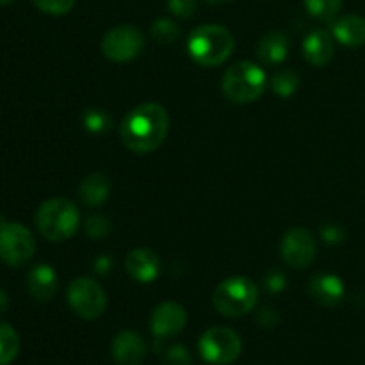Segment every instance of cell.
<instances>
[{
  "label": "cell",
  "mask_w": 365,
  "mask_h": 365,
  "mask_svg": "<svg viewBox=\"0 0 365 365\" xmlns=\"http://www.w3.org/2000/svg\"><path fill=\"white\" fill-rule=\"evenodd\" d=\"M200 355L205 362L216 365L232 364L241 355L242 342L234 330L227 327L209 328L200 337L198 342Z\"/></svg>",
  "instance_id": "cell-7"
},
{
  "label": "cell",
  "mask_w": 365,
  "mask_h": 365,
  "mask_svg": "<svg viewBox=\"0 0 365 365\" xmlns=\"http://www.w3.org/2000/svg\"><path fill=\"white\" fill-rule=\"evenodd\" d=\"M32 2L39 11L53 14V16H63V14L70 13L75 6V0H32Z\"/></svg>",
  "instance_id": "cell-25"
},
{
  "label": "cell",
  "mask_w": 365,
  "mask_h": 365,
  "mask_svg": "<svg viewBox=\"0 0 365 365\" xmlns=\"http://www.w3.org/2000/svg\"><path fill=\"white\" fill-rule=\"evenodd\" d=\"M125 269L135 282L150 284V282H153L159 277L160 260L152 250L135 248L125 259Z\"/></svg>",
  "instance_id": "cell-12"
},
{
  "label": "cell",
  "mask_w": 365,
  "mask_h": 365,
  "mask_svg": "<svg viewBox=\"0 0 365 365\" xmlns=\"http://www.w3.org/2000/svg\"><path fill=\"white\" fill-rule=\"evenodd\" d=\"M86 232H88L89 237L93 239L106 237L110 232V225L103 216H91L86 221Z\"/></svg>",
  "instance_id": "cell-26"
},
{
  "label": "cell",
  "mask_w": 365,
  "mask_h": 365,
  "mask_svg": "<svg viewBox=\"0 0 365 365\" xmlns=\"http://www.w3.org/2000/svg\"><path fill=\"white\" fill-rule=\"evenodd\" d=\"M114 360L120 365H139L146 356V344L139 334L132 330H123L113 341Z\"/></svg>",
  "instance_id": "cell-13"
},
{
  "label": "cell",
  "mask_w": 365,
  "mask_h": 365,
  "mask_svg": "<svg viewBox=\"0 0 365 365\" xmlns=\"http://www.w3.org/2000/svg\"><path fill=\"white\" fill-rule=\"evenodd\" d=\"M78 225H81V212L77 205L66 198L46 200L36 210V227L46 241H68L78 230Z\"/></svg>",
  "instance_id": "cell-3"
},
{
  "label": "cell",
  "mask_w": 365,
  "mask_h": 365,
  "mask_svg": "<svg viewBox=\"0 0 365 365\" xmlns=\"http://www.w3.org/2000/svg\"><path fill=\"white\" fill-rule=\"evenodd\" d=\"M170 132L168 110L159 103H141L125 116L120 135L123 145L134 153H150L159 148Z\"/></svg>",
  "instance_id": "cell-1"
},
{
  "label": "cell",
  "mask_w": 365,
  "mask_h": 365,
  "mask_svg": "<svg viewBox=\"0 0 365 365\" xmlns=\"http://www.w3.org/2000/svg\"><path fill=\"white\" fill-rule=\"evenodd\" d=\"M299 86V75L294 70H280L273 75L271 78V88L278 96H291L292 93L298 89Z\"/></svg>",
  "instance_id": "cell-21"
},
{
  "label": "cell",
  "mask_w": 365,
  "mask_h": 365,
  "mask_svg": "<svg viewBox=\"0 0 365 365\" xmlns=\"http://www.w3.org/2000/svg\"><path fill=\"white\" fill-rule=\"evenodd\" d=\"M27 289L36 302H50L57 291V274L48 264L34 266L27 274Z\"/></svg>",
  "instance_id": "cell-16"
},
{
  "label": "cell",
  "mask_w": 365,
  "mask_h": 365,
  "mask_svg": "<svg viewBox=\"0 0 365 365\" xmlns=\"http://www.w3.org/2000/svg\"><path fill=\"white\" fill-rule=\"evenodd\" d=\"M282 259L292 269H305L316 259V241L307 228H292L282 239Z\"/></svg>",
  "instance_id": "cell-10"
},
{
  "label": "cell",
  "mask_w": 365,
  "mask_h": 365,
  "mask_svg": "<svg viewBox=\"0 0 365 365\" xmlns=\"http://www.w3.org/2000/svg\"><path fill=\"white\" fill-rule=\"evenodd\" d=\"M187 323V314L182 305L175 302H164L152 312L150 330L157 339L175 337L180 334Z\"/></svg>",
  "instance_id": "cell-11"
},
{
  "label": "cell",
  "mask_w": 365,
  "mask_h": 365,
  "mask_svg": "<svg viewBox=\"0 0 365 365\" xmlns=\"http://www.w3.org/2000/svg\"><path fill=\"white\" fill-rule=\"evenodd\" d=\"M82 121H84V127L88 128L89 132H95V134H103V132L109 130L110 127V118L106 110L100 109H91L82 116Z\"/></svg>",
  "instance_id": "cell-24"
},
{
  "label": "cell",
  "mask_w": 365,
  "mask_h": 365,
  "mask_svg": "<svg viewBox=\"0 0 365 365\" xmlns=\"http://www.w3.org/2000/svg\"><path fill=\"white\" fill-rule=\"evenodd\" d=\"M334 39V34L324 31V29L310 32L305 41H303V56H305V59L317 68L330 63L335 53Z\"/></svg>",
  "instance_id": "cell-15"
},
{
  "label": "cell",
  "mask_w": 365,
  "mask_h": 365,
  "mask_svg": "<svg viewBox=\"0 0 365 365\" xmlns=\"http://www.w3.org/2000/svg\"><path fill=\"white\" fill-rule=\"evenodd\" d=\"M331 34L341 45L362 46L365 45V18L356 14L342 16L334 24Z\"/></svg>",
  "instance_id": "cell-17"
},
{
  "label": "cell",
  "mask_w": 365,
  "mask_h": 365,
  "mask_svg": "<svg viewBox=\"0 0 365 365\" xmlns=\"http://www.w3.org/2000/svg\"><path fill=\"white\" fill-rule=\"evenodd\" d=\"M323 239L328 242H341L342 237H344V232L337 227V225H327L323 228Z\"/></svg>",
  "instance_id": "cell-29"
},
{
  "label": "cell",
  "mask_w": 365,
  "mask_h": 365,
  "mask_svg": "<svg viewBox=\"0 0 365 365\" xmlns=\"http://www.w3.org/2000/svg\"><path fill=\"white\" fill-rule=\"evenodd\" d=\"M305 7L317 20L330 21L341 11L342 0H305Z\"/></svg>",
  "instance_id": "cell-22"
},
{
  "label": "cell",
  "mask_w": 365,
  "mask_h": 365,
  "mask_svg": "<svg viewBox=\"0 0 365 365\" xmlns=\"http://www.w3.org/2000/svg\"><path fill=\"white\" fill-rule=\"evenodd\" d=\"M207 4H212V6H221V4H227L230 2V0H205Z\"/></svg>",
  "instance_id": "cell-32"
},
{
  "label": "cell",
  "mask_w": 365,
  "mask_h": 365,
  "mask_svg": "<svg viewBox=\"0 0 365 365\" xmlns=\"http://www.w3.org/2000/svg\"><path fill=\"white\" fill-rule=\"evenodd\" d=\"M68 305L82 319H98L107 309V296L106 291L98 282L93 278L81 277L75 278L68 285Z\"/></svg>",
  "instance_id": "cell-6"
},
{
  "label": "cell",
  "mask_w": 365,
  "mask_h": 365,
  "mask_svg": "<svg viewBox=\"0 0 365 365\" xmlns=\"http://www.w3.org/2000/svg\"><path fill=\"white\" fill-rule=\"evenodd\" d=\"M152 38L160 45H170L180 38V29L170 18H159L152 24Z\"/></svg>",
  "instance_id": "cell-23"
},
{
  "label": "cell",
  "mask_w": 365,
  "mask_h": 365,
  "mask_svg": "<svg viewBox=\"0 0 365 365\" xmlns=\"http://www.w3.org/2000/svg\"><path fill=\"white\" fill-rule=\"evenodd\" d=\"M168 7L178 18H191L196 13V0H168Z\"/></svg>",
  "instance_id": "cell-28"
},
{
  "label": "cell",
  "mask_w": 365,
  "mask_h": 365,
  "mask_svg": "<svg viewBox=\"0 0 365 365\" xmlns=\"http://www.w3.org/2000/svg\"><path fill=\"white\" fill-rule=\"evenodd\" d=\"M11 2H14V0H0V6H7Z\"/></svg>",
  "instance_id": "cell-33"
},
{
  "label": "cell",
  "mask_w": 365,
  "mask_h": 365,
  "mask_svg": "<svg viewBox=\"0 0 365 365\" xmlns=\"http://www.w3.org/2000/svg\"><path fill=\"white\" fill-rule=\"evenodd\" d=\"M110 180L103 173H91L78 185V198L86 207H98L109 198Z\"/></svg>",
  "instance_id": "cell-19"
},
{
  "label": "cell",
  "mask_w": 365,
  "mask_h": 365,
  "mask_svg": "<svg viewBox=\"0 0 365 365\" xmlns=\"http://www.w3.org/2000/svg\"><path fill=\"white\" fill-rule=\"evenodd\" d=\"M344 284L335 274H316L309 282V294L323 307H337L344 298Z\"/></svg>",
  "instance_id": "cell-14"
},
{
  "label": "cell",
  "mask_w": 365,
  "mask_h": 365,
  "mask_svg": "<svg viewBox=\"0 0 365 365\" xmlns=\"http://www.w3.org/2000/svg\"><path fill=\"white\" fill-rule=\"evenodd\" d=\"M36 241L31 230L21 223H4L0 227V260L9 267H21L31 262Z\"/></svg>",
  "instance_id": "cell-8"
},
{
  "label": "cell",
  "mask_w": 365,
  "mask_h": 365,
  "mask_svg": "<svg viewBox=\"0 0 365 365\" xmlns=\"http://www.w3.org/2000/svg\"><path fill=\"white\" fill-rule=\"evenodd\" d=\"M20 353V337L13 327L0 323V365H9Z\"/></svg>",
  "instance_id": "cell-20"
},
{
  "label": "cell",
  "mask_w": 365,
  "mask_h": 365,
  "mask_svg": "<svg viewBox=\"0 0 365 365\" xmlns=\"http://www.w3.org/2000/svg\"><path fill=\"white\" fill-rule=\"evenodd\" d=\"M7 307H9V298H7L6 292L0 291V316H2V314L6 312Z\"/></svg>",
  "instance_id": "cell-31"
},
{
  "label": "cell",
  "mask_w": 365,
  "mask_h": 365,
  "mask_svg": "<svg viewBox=\"0 0 365 365\" xmlns=\"http://www.w3.org/2000/svg\"><path fill=\"white\" fill-rule=\"evenodd\" d=\"M234 36L227 27L217 24H205L189 34L187 52L200 66H220L234 52Z\"/></svg>",
  "instance_id": "cell-2"
},
{
  "label": "cell",
  "mask_w": 365,
  "mask_h": 365,
  "mask_svg": "<svg viewBox=\"0 0 365 365\" xmlns=\"http://www.w3.org/2000/svg\"><path fill=\"white\" fill-rule=\"evenodd\" d=\"M164 362H166V365H191L192 359L191 353L184 346L175 344L168 348L166 355H164Z\"/></svg>",
  "instance_id": "cell-27"
},
{
  "label": "cell",
  "mask_w": 365,
  "mask_h": 365,
  "mask_svg": "<svg viewBox=\"0 0 365 365\" xmlns=\"http://www.w3.org/2000/svg\"><path fill=\"white\" fill-rule=\"evenodd\" d=\"M223 95L234 103L255 102L267 88L266 71L255 63L239 61L232 64L223 75Z\"/></svg>",
  "instance_id": "cell-4"
},
{
  "label": "cell",
  "mask_w": 365,
  "mask_h": 365,
  "mask_svg": "<svg viewBox=\"0 0 365 365\" xmlns=\"http://www.w3.org/2000/svg\"><path fill=\"white\" fill-rule=\"evenodd\" d=\"M259 299V289L250 278L232 277L221 282L212 294L214 309L225 317H241L252 312Z\"/></svg>",
  "instance_id": "cell-5"
},
{
  "label": "cell",
  "mask_w": 365,
  "mask_h": 365,
  "mask_svg": "<svg viewBox=\"0 0 365 365\" xmlns=\"http://www.w3.org/2000/svg\"><path fill=\"white\" fill-rule=\"evenodd\" d=\"M267 287L273 289V291H280V289L285 287V278L280 277V274H271L269 280H267Z\"/></svg>",
  "instance_id": "cell-30"
},
{
  "label": "cell",
  "mask_w": 365,
  "mask_h": 365,
  "mask_svg": "<svg viewBox=\"0 0 365 365\" xmlns=\"http://www.w3.org/2000/svg\"><path fill=\"white\" fill-rule=\"evenodd\" d=\"M145 46L143 32L134 25H118L110 29L102 39L103 56L114 63H127L135 59Z\"/></svg>",
  "instance_id": "cell-9"
},
{
  "label": "cell",
  "mask_w": 365,
  "mask_h": 365,
  "mask_svg": "<svg viewBox=\"0 0 365 365\" xmlns=\"http://www.w3.org/2000/svg\"><path fill=\"white\" fill-rule=\"evenodd\" d=\"M289 53V38L280 31H271L260 38L257 45V56L266 64H278L285 61Z\"/></svg>",
  "instance_id": "cell-18"
}]
</instances>
